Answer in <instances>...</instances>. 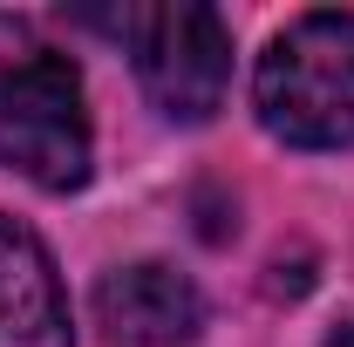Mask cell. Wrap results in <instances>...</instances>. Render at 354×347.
<instances>
[{"label":"cell","mask_w":354,"mask_h":347,"mask_svg":"<svg viewBox=\"0 0 354 347\" xmlns=\"http://www.w3.org/2000/svg\"><path fill=\"white\" fill-rule=\"evenodd\" d=\"M0 347H75L48 245L0 212Z\"/></svg>","instance_id":"5"},{"label":"cell","mask_w":354,"mask_h":347,"mask_svg":"<svg viewBox=\"0 0 354 347\" xmlns=\"http://www.w3.org/2000/svg\"><path fill=\"white\" fill-rule=\"evenodd\" d=\"M123 35L136 62V82L164 123H212L232 88V35L205 0H157V7H123L102 21Z\"/></svg>","instance_id":"3"},{"label":"cell","mask_w":354,"mask_h":347,"mask_svg":"<svg viewBox=\"0 0 354 347\" xmlns=\"http://www.w3.org/2000/svg\"><path fill=\"white\" fill-rule=\"evenodd\" d=\"M95 327L109 347H191L205 327V293L164 259H136L95 279Z\"/></svg>","instance_id":"4"},{"label":"cell","mask_w":354,"mask_h":347,"mask_svg":"<svg viewBox=\"0 0 354 347\" xmlns=\"http://www.w3.org/2000/svg\"><path fill=\"white\" fill-rule=\"evenodd\" d=\"M252 109L293 150H354V14H300L259 55Z\"/></svg>","instance_id":"2"},{"label":"cell","mask_w":354,"mask_h":347,"mask_svg":"<svg viewBox=\"0 0 354 347\" xmlns=\"http://www.w3.org/2000/svg\"><path fill=\"white\" fill-rule=\"evenodd\" d=\"M0 164L41 191H82L95 164L82 75L21 14H0Z\"/></svg>","instance_id":"1"},{"label":"cell","mask_w":354,"mask_h":347,"mask_svg":"<svg viewBox=\"0 0 354 347\" xmlns=\"http://www.w3.org/2000/svg\"><path fill=\"white\" fill-rule=\"evenodd\" d=\"M327 347H354V320H348V327H341V334H334Z\"/></svg>","instance_id":"6"}]
</instances>
